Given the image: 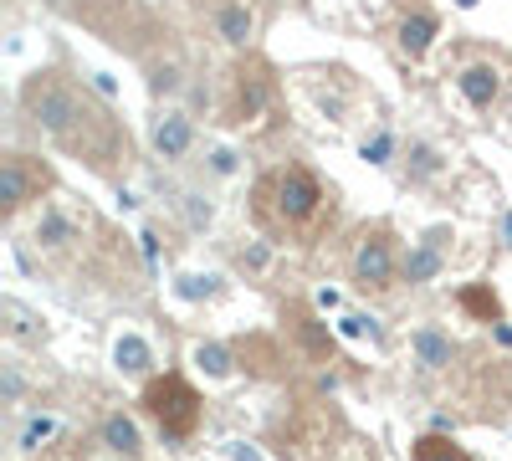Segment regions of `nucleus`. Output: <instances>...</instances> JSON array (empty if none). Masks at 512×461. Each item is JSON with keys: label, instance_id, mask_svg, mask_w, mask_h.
Instances as JSON below:
<instances>
[{"label": "nucleus", "instance_id": "6e6552de", "mask_svg": "<svg viewBox=\"0 0 512 461\" xmlns=\"http://www.w3.org/2000/svg\"><path fill=\"white\" fill-rule=\"evenodd\" d=\"M456 88H461V98L472 103V108H492V98H497V88H502V72H497L492 62H472V67H461Z\"/></svg>", "mask_w": 512, "mask_h": 461}, {"label": "nucleus", "instance_id": "ddd939ff", "mask_svg": "<svg viewBox=\"0 0 512 461\" xmlns=\"http://www.w3.org/2000/svg\"><path fill=\"white\" fill-rule=\"evenodd\" d=\"M415 359H420V369H446L451 364V339L441 328H420L415 333Z\"/></svg>", "mask_w": 512, "mask_h": 461}, {"label": "nucleus", "instance_id": "f257e3e1", "mask_svg": "<svg viewBox=\"0 0 512 461\" xmlns=\"http://www.w3.org/2000/svg\"><path fill=\"white\" fill-rule=\"evenodd\" d=\"M21 108L67 159L88 164L93 175L118 180L128 164H134V134L123 129V118L88 88V82H72L57 67L31 72L26 88H21Z\"/></svg>", "mask_w": 512, "mask_h": 461}, {"label": "nucleus", "instance_id": "39448f33", "mask_svg": "<svg viewBox=\"0 0 512 461\" xmlns=\"http://www.w3.org/2000/svg\"><path fill=\"white\" fill-rule=\"evenodd\" d=\"M57 185L52 164L41 154H26V149H11L6 159H0V211H6V221H16L31 200H41Z\"/></svg>", "mask_w": 512, "mask_h": 461}, {"label": "nucleus", "instance_id": "dca6fc26", "mask_svg": "<svg viewBox=\"0 0 512 461\" xmlns=\"http://www.w3.org/2000/svg\"><path fill=\"white\" fill-rule=\"evenodd\" d=\"M52 436H57V421H52V415H36V421L21 431V451H41Z\"/></svg>", "mask_w": 512, "mask_h": 461}, {"label": "nucleus", "instance_id": "f8f14e48", "mask_svg": "<svg viewBox=\"0 0 512 461\" xmlns=\"http://www.w3.org/2000/svg\"><path fill=\"white\" fill-rule=\"evenodd\" d=\"M431 41H436V16L415 11V16L400 21V47H405L410 57H425V52H431Z\"/></svg>", "mask_w": 512, "mask_h": 461}, {"label": "nucleus", "instance_id": "1a4fd4ad", "mask_svg": "<svg viewBox=\"0 0 512 461\" xmlns=\"http://www.w3.org/2000/svg\"><path fill=\"white\" fill-rule=\"evenodd\" d=\"M256 31V11L246 6V0H221L216 6V36L231 41V47H246Z\"/></svg>", "mask_w": 512, "mask_h": 461}, {"label": "nucleus", "instance_id": "4468645a", "mask_svg": "<svg viewBox=\"0 0 512 461\" xmlns=\"http://www.w3.org/2000/svg\"><path fill=\"white\" fill-rule=\"evenodd\" d=\"M415 461H472V456H466V446H456L451 436H420Z\"/></svg>", "mask_w": 512, "mask_h": 461}, {"label": "nucleus", "instance_id": "9b49d317", "mask_svg": "<svg viewBox=\"0 0 512 461\" xmlns=\"http://www.w3.org/2000/svg\"><path fill=\"white\" fill-rule=\"evenodd\" d=\"M103 446L134 461V456L144 451V436H139V426L128 421V415H108V421H103Z\"/></svg>", "mask_w": 512, "mask_h": 461}, {"label": "nucleus", "instance_id": "412c9836", "mask_svg": "<svg viewBox=\"0 0 512 461\" xmlns=\"http://www.w3.org/2000/svg\"><path fill=\"white\" fill-rule=\"evenodd\" d=\"M461 303H466V308H477V313H487V318H497V298H487V292H466Z\"/></svg>", "mask_w": 512, "mask_h": 461}, {"label": "nucleus", "instance_id": "f03ea898", "mask_svg": "<svg viewBox=\"0 0 512 461\" xmlns=\"http://www.w3.org/2000/svg\"><path fill=\"white\" fill-rule=\"evenodd\" d=\"M251 216L272 236L313 246L323 236V226L333 221V195L318 180V170H308V164H277V170H267L262 180H256Z\"/></svg>", "mask_w": 512, "mask_h": 461}, {"label": "nucleus", "instance_id": "0eeeda50", "mask_svg": "<svg viewBox=\"0 0 512 461\" xmlns=\"http://www.w3.org/2000/svg\"><path fill=\"white\" fill-rule=\"evenodd\" d=\"M31 241H36V246H47V251H72V246L82 241V226L62 211V205H52V211H41Z\"/></svg>", "mask_w": 512, "mask_h": 461}, {"label": "nucleus", "instance_id": "7ed1b4c3", "mask_svg": "<svg viewBox=\"0 0 512 461\" xmlns=\"http://www.w3.org/2000/svg\"><path fill=\"white\" fill-rule=\"evenodd\" d=\"M144 415L164 431V441H190L205 421V400L200 390L185 380V374H154V380L139 390Z\"/></svg>", "mask_w": 512, "mask_h": 461}, {"label": "nucleus", "instance_id": "9d476101", "mask_svg": "<svg viewBox=\"0 0 512 461\" xmlns=\"http://www.w3.org/2000/svg\"><path fill=\"white\" fill-rule=\"evenodd\" d=\"M190 144H195V129H190L185 113H164V118L154 123V149H159L164 159H185Z\"/></svg>", "mask_w": 512, "mask_h": 461}, {"label": "nucleus", "instance_id": "a211bd4d", "mask_svg": "<svg viewBox=\"0 0 512 461\" xmlns=\"http://www.w3.org/2000/svg\"><path fill=\"white\" fill-rule=\"evenodd\" d=\"M6 318H16V323H11V339H41V328H31L36 318H31L21 303H6Z\"/></svg>", "mask_w": 512, "mask_h": 461}, {"label": "nucleus", "instance_id": "f3484780", "mask_svg": "<svg viewBox=\"0 0 512 461\" xmlns=\"http://www.w3.org/2000/svg\"><path fill=\"white\" fill-rule=\"evenodd\" d=\"M195 359H200L210 374H231V349H226V344H200Z\"/></svg>", "mask_w": 512, "mask_h": 461}, {"label": "nucleus", "instance_id": "2eb2a0df", "mask_svg": "<svg viewBox=\"0 0 512 461\" xmlns=\"http://www.w3.org/2000/svg\"><path fill=\"white\" fill-rule=\"evenodd\" d=\"M118 369H128V374H144L149 369V344L144 339H134V333H128V339H118Z\"/></svg>", "mask_w": 512, "mask_h": 461}, {"label": "nucleus", "instance_id": "423d86ee", "mask_svg": "<svg viewBox=\"0 0 512 461\" xmlns=\"http://www.w3.org/2000/svg\"><path fill=\"white\" fill-rule=\"evenodd\" d=\"M272 67L262 62V57H246L236 72H231V123H251L256 113H262L267 103H272Z\"/></svg>", "mask_w": 512, "mask_h": 461}, {"label": "nucleus", "instance_id": "aec40b11", "mask_svg": "<svg viewBox=\"0 0 512 461\" xmlns=\"http://www.w3.org/2000/svg\"><path fill=\"white\" fill-rule=\"evenodd\" d=\"M441 262H436V251H415V257L405 262V272H410V282H420V277H431Z\"/></svg>", "mask_w": 512, "mask_h": 461}, {"label": "nucleus", "instance_id": "20e7f679", "mask_svg": "<svg viewBox=\"0 0 512 461\" xmlns=\"http://www.w3.org/2000/svg\"><path fill=\"white\" fill-rule=\"evenodd\" d=\"M349 277L359 292H390L400 282V246H395V231L390 226H364L354 251H349Z\"/></svg>", "mask_w": 512, "mask_h": 461}, {"label": "nucleus", "instance_id": "4be33fe9", "mask_svg": "<svg viewBox=\"0 0 512 461\" xmlns=\"http://www.w3.org/2000/svg\"><path fill=\"white\" fill-rule=\"evenodd\" d=\"M384 154H390V134H379L374 144H364V159L369 164H384Z\"/></svg>", "mask_w": 512, "mask_h": 461}, {"label": "nucleus", "instance_id": "6ab92c4d", "mask_svg": "<svg viewBox=\"0 0 512 461\" xmlns=\"http://www.w3.org/2000/svg\"><path fill=\"white\" fill-rule=\"evenodd\" d=\"M410 159H415V175H420V180L441 170V159H436V149H431V144H415V149H410Z\"/></svg>", "mask_w": 512, "mask_h": 461}]
</instances>
